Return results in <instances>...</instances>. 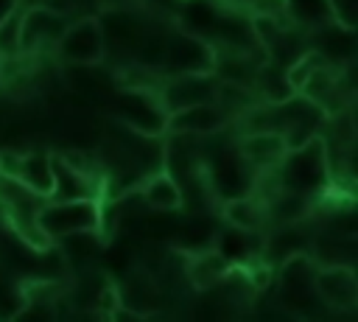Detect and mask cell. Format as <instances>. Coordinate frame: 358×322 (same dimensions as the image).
Listing matches in <instances>:
<instances>
[{
  "mask_svg": "<svg viewBox=\"0 0 358 322\" xmlns=\"http://www.w3.org/2000/svg\"><path fill=\"white\" fill-rule=\"evenodd\" d=\"M277 171H280V182L285 190H294V193H302L310 199L324 193L333 185L324 140L319 134L310 137L299 148H288L282 162L277 165Z\"/></svg>",
  "mask_w": 358,
  "mask_h": 322,
  "instance_id": "obj_1",
  "label": "cell"
},
{
  "mask_svg": "<svg viewBox=\"0 0 358 322\" xmlns=\"http://www.w3.org/2000/svg\"><path fill=\"white\" fill-rule=\"evenodd\" d=\"M316 260L308 252H294L277 269V305L291 316H316L324 308L313 288Z\"/></svg>",
  "mask_w": 358,
  "mask_h": 322,
  "instance_id": "obj_2",
  "label": "cell"
},
{
  "mask_svg": "<svg viewBox=\"0 0 358 322\" xmlns=\"http://www.w3.org/2000/svg\"><path fill=\"white\" fill-rule=\"evenodd\" d=\"M36 227L48 241L78 232H98L101 199H50L36 210Z\"/></svg>",
  "mask_w": 358,
  "mask_h": 322,
  "instance_id": "obj_3",
  "label": "cell"
},
{
  "mask_svg": "<svg viewBox=\"0 0 358 322\" xmlns=\"http://www.w3.org/2000/svg\"><path fill=\"white\" fill-rule=\"evenodd\" d=\"M109 112L112 120L148 134V137H162L165 134V120L168 112L159 104L154 90L145 87H115L112 98H109Z\"/></svg>",
  "mask_w": 358,
  "mask_h": 322,
  "instance_id": "obj_4",
  "label": "cell"
},
{
  "mask_svg": "<svg viewBox=\"0 0 358 322\" xmlns=\"http://www.w3.org/2000/svg\"><path fill=\"white\" fill-rule=\"evenodd\" d=\"M215 48L210 39L173 28L165 36V64L162 76H179V73H213Z\"/></svg>",
  "mask_w": 358,
  "mask_h": 322,
  "instance_id": "obj_5",
  "label": "cell"
},
{
  "mask_svg": "<svg viewBox=\"0 0 358 322\" xmlns=\"http://www.w3.org/2000/svg\"><path fill=\"white\" fill-rule=\"evenodd\" d=\"M62 64H95L106 62V48H103V34L98 17H78L67 22L64 34L59 36L56 48Z\"/></svg>",
  "mask_w": 358,
  "mask_h": 322,
  "instance_id": "obj_6",
  "label": "cell"
},
{
  "mask_svg": "<svg viewBox=\"0 0 358 322\" xmlns=\"http://www.w3.org/2000/svg\"><path fill=\"white\" fill-rule=\"evenodd\" d=\"M140 11L143 8H101L98 22H101L106 56H126V62H131V53L148 28Z\"/></svg>",
  "mask_w": 358,
  "mask_h": 322,
  "instance_id": "obj_7",
  "label": "cell"
},
{
  "mask_svg": "<svg viewBox=\"0 0 358 322\" xmlns=\"http://www.w3.org/2000/svg\"><path fill=\"white\" fill-rule=\"evenodd\" d=\"M313 288L319 302L327 311L336 314H350L358 305V277L352 266L344 263H316V274H313Z\"/></svg>",
  "mask_w": 358,
  "mask_h": 322,
  "instance_id": "obj_8",
  "label": "cell"
},
{
  "mask_svg": "<svg viewBox=\"0 0 358 322\" xmlns=\"http://www.w3.org/2000/svg\"><path fill=\"white\" fill-rule=\"evenodd\" d=\"M115 286H117L120 305L129 308L137 319L157 316L162 302H165V294H162V286L157 283V277L148 274L145 269L134 266V263L120 274V280Z\"/></svg>",
  "mask_w": 358,
  "mask_h": 322,
  "instance_id": "obj_9",
  "label": "cell"
},
{
  "mask_svg": "<svg viewBox=\"0 0 358 322\" xmlns=\"http://www.w3.org/2000/svg\"><path fill=\"white\" fill-rule=\"evenodd\" d=\"M215 87H218V78L213 73H179V76H162L154 92L165 106V112H173L190 104L213 101Z\"/></svg>",
  "mask_w": 358,
  "mask_h": 322,
  "instance_id": "obj_10",
  "label": "cell"
},
{
  "mask_svg": "<svg viewBox=\"0 0 358 322\" xmlns=\"http://www.w3.org/2000/svg\"><path fill=\"white\" fill-rule=\"evenodd\" d=\"M67 22H70L67 14L50 11L45 6L25 8L22 22H20V53L22 56H36V53H42V48H56Z\"/></svg>",
  "mask_w": 358,
  "mask_h": 322,
  "instance_id": "obj_11",
  "label": "cell"
},
{
  "mask_svg": "<svg viewBox=\"0 0 358 322\" xmlns=\"http://www.w3.org/2000/svg\"><path fill=\"white\" fill-rule=\"evenodd\" d=\"M95 64H62V81L70 92V98H84L87 106H95L101 101H109L115 92V76L112 70Z\"/></svg>",
  "mask_w": 358,
  "mask_h": 322,
  "instance_id": "obj_12",
  "label": "cell"
},
{
  "mask_svg": "<svg viewBox=\"0 0 358 322\" xmlns=\"http://www.w3.org/2000/svg\"><path fill=\"white\" fill-rule=\"evenodd\" d=\"M227 126H232V120L224 115V109L215 101L173 109L168 112V120H165V132H179V134H193V137H210Z\"/></svg>",
  "mask_w": 358,
  "mask_h": 322,
  "instance_id": "obj_13",
  "label": "cell"
},
{
  "mask_svg": "<svg viewBox=\"0 0 358 322\" xmlns=\"http://www.w3.org/2000/svg\"><path fill=\"white\" fill-rule=\"evenodd\" d=\"M235 148L243 157V162L252 168V174L277 168L288 151L280 132H246L235 140Z\"/></svg>",
  "mask_w": 358,
  "mask_h": 322,
  "instance_id": "obj_14",
  "label": "cell"
},
{
  "mask_svg": "<svg viewBox=\"0 0 358 322\" xmlns=\"http://www.w3.org/2000/svg\"><path fill=\"white\" fill-rule=\"evenodd\" d=\"M179 255H182V274H185V280L196 291H204V288L218 286L229 274V269H232V263L215 249V244L207 246V249L179 252Z\"/></svg>",
  "mask_w": 358,
  "mask_h": 322,
  "instance_id": "obj_15",
  "label": "cell"
},
{
  "mask_svg": "<svg viewBox=\"0 0 358 322\" xmlns=\"http://www.w3.org/2000/svg\"><path fill=\"white\" fill-rule=\"evenodd\" d=\"M50 165H53L50 199H101L103 196V176L76 171L59 154H50Z\"/></svg>",
  "mask_w": 358,
  "mask_h": 322,
  "instance_id": "obj_16",
  "label": "cell"
},
{
  "mask_svg": "<svg viewBox=\"0 0 358 322\" xmlns=\"http://www.w3.org/2000/svg\"><path fill=\"white\" fill-rule=\"evenodd\" d=\"M313 48L330 64L350 67L352 59H355V28H344L336 20H327V28H324V22L316 25V42H313Z\"/></svg>",
  "mask_w": 358,
  "mask_h": 322,
  "instance_id": "obj_17",
  "label": "cell"
},
{
  "mask_svg": "<svg viewBox=\"0 0 358 322\" xmlns=\"http://www.w3.org/2000/svg\"><path fill=\"white\" fill-rule=\"evenodd\" d=\"M20 185H25L31 193H36L39 199H50L53 193V165H50V151H20V162L14 176Z\"/></svg>",
  "mask_w": 358,
  "mask_h": 322,
  "instance_id": "obj_18",
  "label": "cell"
},
{
  "mask_svg": "<svg viewBox=\"0 0 358 322\" xmlns=\"http://www.w3.org/2000/svg\"><path fill=\"white\" fill-rule=\"evenodd\" d=\"M137 193L145 204V210H182V188L179 182L168 174V171H154L148 174L140 185H137Z\"/></svg>",
  "mask_w": 358,
  "mask_h": 322,
  "instance_id": "obj_19",
  "label": "cell"
},
{
  "mask_svg": "<svg viewBox=\"0 0 358 322\" xmlns=\"http://www.w3.org/2000/svg\"><path fill=\"white\" fill-rule=\"evenodd\" d=\"M221 218L235 230L260 232L266 227V207L257 196L241 193V196H229L221 202Z\"/></svg>",
  "mask_w": 358,
  "mask_h": 322,
  "instance_id": "obj_20",
  "label": "cell"
},
{
  "mask_svg": "<svg viewBox=\"0 0 358 322\" xmlns=\"http://www.w3.org/2000/svg\"><path fill=\"white\" fill-rule=\"evenodd\" d=\"M215 17H218V3H213V0H185V8H176L179 28L199 34L204 39H210Z\"/></svg>",
  "mask_w": 358,
  "mask_h": 322,
  "instance_id": "obj_21",
  "label": "cell"
},
{
  "mask_svg": "<svg viewBox=\"0 0 358 322\" xmlns=\"http://www.w3.org/2000/svg\"><path fill=\"white\" fill-rule=\"evenodd\" d=\"M165 31H154V28H145V34L140 36L134 53H131V62L145 67V70H157L162 73V64H165Z\"/></svg>",
  "mask_w": 358,
  "mask_h": 322,
  "instance_id": "obj_22",
  "label": "cell"
},
{
  "mask_svg": "<svg viewBox=\"0 0 358 322\" xmlns=\"http://www.w3.org/2000/svg\"><path fill=\"white\" fill-rule=\"evenodd\" d=\"M20 22H22L20 8H11L8 14L0 17V59L20 56Z\"/></svg>",
  "mask_w": 358,
  "mask_h": 322,
  "instance_id": "obj_23",
  "label": "cell"
},
{
  "mask_svg": "<svg viewBox=\"0 0 358 322\" xmlns=\"http://www.w3.org/2000/svg\"><path fill=\"white\" fill-rule=\"evenodd\" d=\"M355 6L358 0H327L330 17L344 28H355Z\"/></svg>",
  "mask_w": 358,
  "mask_h": 322,
  "instance_id": "obj_24",
  "label": "cell"
},
{
  "mask_svg": "<svg viewBox=\"0 0 358 322\" xmlns=\"http://www.w3.org/2000/svg\"><path fill=\"white\" fill-rule=\"evenodd\" d=\"M14 3H17V0H0V17H3V14H8V11L14 8Z\"/></svg>",
  "mask_w": 358,
  "mask_h": 322,
  "instance_id": "obj_25",
  "label": "cell"
}]
</instances>
